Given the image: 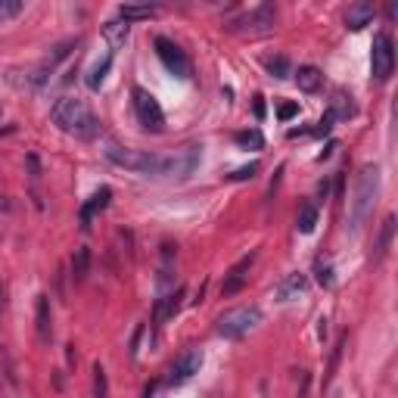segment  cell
<instances>
[{
	"instance_id": "1",
	"label": "cell",
	"mask_w": 398,
	"mask_h": 398,
	"mask_svg": "<svg viewBox=\"0 0 398 398\" xmlns=\"http://www.w3.org/2000/svg\"><path fill=\"white\" fill-rule=\"evenodd\" d=\"M377 197H380V168L377 165H361L355 178V193L349 199V230L358 234L361 224L371 218L373 206H377Z\"/></svg>"
},
{
	"instance_id": "2",
	"label": "cell",
	"mask_w": 398,
	"mask_h": 398,
	"mask_svg": "<svg viewBox=\"0 0 398 398\" xmlns=\"http://www.w3.org/2000/svg\"><path fill=\"white\" fill-rule=\"evenodd\" d=\"M50 118H54V125L59 128V131L75 134V137H81V140H91L100 134V122L94 118V112L81 100H75V97L56 100L54 109H50Z\"/></svg>"
},
{
	"instance_id": "3",
	"label": "cell",
	"mask_w": 398,
	"mask_h": 398,
	"mask_svg": "<svg viewBox=\"0 0 398 398\" xmlns=\"http://www.w3.org/2000/svg\"><path fill=\"white\" fill-rule=\"evenodd\" d=\"M106 159L116 162L118 168H128L134 175H147V178H162L165 175V156H156V153H147V149H128L116 140L106 144Z\"/></svg>"
},
{
	"instance_id": "4",
	"label": "cell",
	"mask_w": 398,
	"mask_h": 398,
	"mask_svg": "<svg viewBox=\"0 0 398 398\" xmlns=\"http://www.w3.org/2000/svg\"><path fill=\"white\" fill-rule=\"evenodd\" d=\"M261 324V308L255 305H243V308H230V311H224L221 318H218V336H224V340H243L249 330H255Z\"/></svg>"
},
{
	"instance_id": "5",
	"label": "cell",
	"mask_w": 398,
	"mask_h": 398,
	"mask_svg": "<svg viewBox=\"0 0 398 398\" xmlns=\"http://www.w3.org/2000/svg\"><path fill=\"white\" fill-rule=\"evenodd\" d=\"M274 22H277L274 6L271 4H259V6H252V10H246L243 16L230 19V32L246 35V37H261V35L274 32Z\"/></svg>"
},
{
	"instance_id": "6",
	"label": "cell",
	"mask_w": 398,
	"mask_h": 398,
	"mask_svg": "<svg viewBox=\"0 0 398 398\" xmlns=\"http://www.w3.org/2000/svg\"><path fill=\"white\" fill-rule=\"evenodd\" d=\"M134 97V112H137V122L147 128L149 134H162L165 131V116H162V106L149 91L144 87H134L131 91Z\"/></svg>"
},
{
	"instance_id": "7",
	"label": "cell",
	"mask_w": 398,
	"mask_h": 398,
	"mask_svg": "<svg viewBox=\"0 0 398 398\" xmlns=\"http://www.w3.org/2000/svg\"><path fill=\"white\" fill-rule=\"evenodd\" d=\"M153 47H156V54H159L162 59V66L168 69V75H175L178 81H187L193 75V66H190V59H187V54L181 47H178L175 41H168V37H156L153 41Z\"/></svg>"
},
{
	"instance_id": "8",
	"label": "cell",
	"mask_w": 398,
	"mask_h": 398,
	"mask_svg": "<svg viewBox=\"0 0 398 398\" xmlns=\"http://www.w3.org/2000/svg\"><path fill=\"white\" fill-rule=\"evenodd\" d=\"M202 147H184L175 149L171 156H165V175L162 178H190L199 168Z\"/></svg>"
},
{
	"instance_id": "9",
	"label": "cell",
	"mask_w": 398,
	"mask_h": 398,
	"mask_svg": "<svg viewBox=\"0 0 398 398\" xmlns=\"http://www.w3.org/2000/svg\"><path fill=\"white\" fill-rule=\"evenodd\" d=\"M392 69H395V44H392V37L377 35L373 37V78L389 81Z\"/></svg>"
},
{
	"instance_id": "10",
	"label": "cell",
	"mask_w": 398,
	"mask_h": 398,
	"mask_svg": "<svg viewBox=\"0 0 398 398\" xmlns=\"http://www.w3.org/2000/svg\"><path fill=\"white\" fill-rule=\"evenodd\" d=\"M199 367H202V352H199V349H187L184 355L168 367V377H165V380H168L171 386H181V383H187V380L197 377Z\"/></svg>"
},
{
	"instance_id": "11",
	"label": "cell",
	"mask_w": 398,
	"mask_h": 398,
	"mask_svg": "<svg viewBox=\"0 0 398 398\" xmlns=\"http://www.w3.org/2000/svg\"><path fill=\"white\" fill-rule=\"evenodd\" d=\"M255 261V252H249L246 259H240L234 268H230L228 274H224V283H221V296H234V292H240L246 287V280H249V268Z\"/></svg>"
},
{
	"instance_id": "12",
	"label": "cell",
	"mask_w": 398,
	"mask_h": 398,
	"mask_svg": "<svg viewBox=\"0 0 398 398\" xmlns=\"http://www.w3.org/2000/svg\"><path fill=\"white\" fill-rule=\"evenodd\" d=\"M373 16H377V10H373V4H367V0H358V4L349 6V13H345V25L352 28V32H361L364 25H371Z\"/></svg>"
},
{
	"instance_id": "13",
	"label": "cell",
	"mask_w": 398,
	"mask_h": 398,
	"mask_svg": "<svg viewBox=\"0 0 398 398\" xmlns=\"http://www.w3.org/2000/svg\"><path fill=\"white\" fill-rule=\"evenodd\" d=\"M109 199H112V190H109V187H100V190H97L94 197L87 199L85 206H81V228H85V230L91 228L94 215H97V212H103V209L109 206Z\"/></svg>"
},
{
	"instance_id": "14",
	"label": "cell",
	"mask_w": 398,
	"mask_h": 398,
	"mask_svg": "<svg viewBox=\"0 0 398 398\" xmlns=\"http://www.w3.org/2000/svg\"><path fill=\"white\" fill-rule=\"evenodd\" d=\"M159 13V6L156 4H122L118 6V19L122 22H140V19H149V16H156Z\"/></svg>"
},
{
	"instance_id": "15",
	"label": "cell",
	"mask_w": 398,
	"mask_h": 398,
	"mask_svg": "<svg viewBox=\"0 0 398 398\" xmlns=\"http://www.w3.org/2000/svg\"><path fill=\"white\" fill-rule=\"evenodd\" d=\"M128 32H131V25H128V22H122V19H109V22H103V37L109 41V47H112V50L125 47Z\"/></svg>"
},
{
	"instance_id": "16",
	"label": "cell",
	"mask_w": 398,
	"mask_h": 398,
	"mask_svg": "<svg viewBox=\"0 0 398 398\" xmlns=\"http://www.w3.org/2000/svg\"><path fill=\"white\" fill-rule=\"evenodd\" d=\"M296 85H299V91L314 94V91H321V85H324V75H321L318 66H302V69L296 72Z\"/></svg>"
},
{
	"instance_id": "17",
	"label": "cell",
	"mask_w": 398,
	"mask_h": 398,
	"mask_svg": "<svg viewBox=\"0 0 398 398\" xmlns=\"http://www.w3.org/2000/svg\"><path fill=\"white\" fill-rule=\"evenodd\" d=\"M330 116H333V122H345V118L355 116V103H352V94L336 91L333 100H330Z\"/></svg>"
},
{
	"instance_id": "18",
	"label": "cell",
	"mask_w": 398,
	"mask_h": 398,
	"mask_svg": "<svg viewBox=\"0 0 398 398\" xmlns=\"http://www.w3.org/2000/svg\"><path fill=\"white\" fill-rule=\"evenodd\" d=\"M305 287H308L305 274H290L287 280H283L280 287H277V299H280V302H290V299L302 296V292H305Z\"/></svg>"
},
{
	"instance_id": "19",
	"label": "cell",
	"mask_w": 398,
	"mask_h": 398,
	"mask_svg": "<svg viewBox=\"0 0 398 398\" xmlns=\"http://www.w3.org/2000/svg\"><path fill=\"white\" fill-rule=\"evenodd\" d=\"M37 336L41 342H50L54 327H50V296H37Z\"/></svg>"
},
{
	"instance_id": "20",
	"label": "cell",
	"mask_w": 398,
	"mask_h": 398,
	"mask_svg": "<svg viewBox=\"0 0 398 398\" xmlns=\"http://www.w3.org/2000/svg\"><path fill=\"white\" fill-rule=\"evenodd\" d=\"M109 69H112V54L100 56L91 66V72H87V87H91V91H100L103 81H106V75H109Z\"/></svg>"
},
{
	"instance_id": "21",
	"label": "cell",
	"mask_w": 398,
	"mask_h": 398,
	"mask_svg": "<svg viewBox=\"0 0 398 398\" xmlns=\"http://www.w3.org/2000/svg\"><path fill=\"white\" fill-rule=\"evenodd\" d=\"M87 271H91V249H87V246H78L75 255H72V277H75V283L85 280Z\"/></svg>"
},
{
	"instance_id": "22",
	"label": "cell",
	"mask_w": 398,
	"mask_h": 398,
	"mask_svg": "<svg viewBox=\"0 0 398 398\" xmlns=\"http://www.w3.org/2000/svg\"><path fill=\"white\" fill-rule=\"evenodd\" d=\"M392 234H395V218L389 215L386 221H383V228H380V237H377V261H380V259H386L389 246H392Z\"/></svg>"
},
{
	"instance_id": "23",
	"label": "cell",
	"mask_w": 398,
	"mask_h": 398,
	"mask_svg": "<svg viewBox=\"0 0 398 398\" xmlns=\"http://www.w3.org/2000/svg\"><path fill=\"white\" fill-rule=\"evenodd\" d=\"M314 224H318V209L308 202V206L299 209V218H296V228L299 234H314Z\"/></svg>"
},
{
	"instance_id": "24",
	"label": "cell",
	"mask_w": 398,
	"mask_h": 398,
	"mask_svg": "<svg viewBox=\"0 0 398 398\" xmlns=\"http://www.w3.org/2000/svg\"><path fill=\"white\" fill-rule=\"evenodd\" d=\"M234 140H237V147H243V149H261L265 147V137H261V131H237L234 134Z\"/></svg>"
},
{
	"instance_id": "25",
	"label": "cell",
	"mask_w": 398,
	"mask_h": 398,
	"mask_svg": "<svg viewBox=\"0 0 398 398\" xmlns=\"http://www.w3.org/2000/svg\"><path fill=\"white\" fill-rule=\"evenodd\" d=\"M265 66H268V72H271L274 78H290V75H292V66H290L287 56H271Z\"/></svg>"
},
{
	"instance_id": "26",
	"label": "cell",
	"mask_w": 398,
	"mask_h": 398,
	"mask_svg": "<svg viewBox=\"0 0 398 398\" xmlns=\"http://www.w3.org/2000/svg\"><path fill=\"white\" fill-rule=\"evenodd\" d=\"M94 398H109V380L103 364H94Z\"/></svg>"
},
{
	"instance_id": "27",
	"label": "cell",
	"mask_w": 398,
	"mask_h": 398,
	"mask_svg": "<svg viewBox=\"0 0 398 398\" xmlns=\"http://www.w3.org/2000/svg\"><path fill=\"white\" fill-rule=\"evenodd\" d=\"M259 175V162H249V165H243V168H237L234 175H228L230 181H252V178Z\"/></svg>"
},
{
	"instance_id": "28",
	"label": "cell",
	"mask_w": 398,
	"mask_h": 398,
	"mask_svg": "<svg viewBox=\"0 0 398 398\" xmlns=\"http://www.w3.org/2000/svg\"><path fill=\"white\" fill-rule=\"evenodd\" d=\"M19 13H22V4H19V0H4V4H0V22L19 16Z\"/></svg>"
},
{
	"instance_id": "29",
	"label": "cell",
	"mask_w": 398,
	"mask_h": 398,
	"mask_svg": "<svg viewBox=\"0 0 398 398\" xmlns=\"http://www.w3.org/2000/svg\"><path fill=\"white\" fill-rule=\"evenodd\" d=\"M318 280H321V287H333V268H327V265H318Z\"/></svg>"
},
{
	"instance_id": "30",
	"label": "cell",
	"mask_w": 398,
	"mask_h": 398,
	"mask_svg": "<svg viewBox=\"0 0 398 398\" xmlns=\"http://www.w3.org/2000/svg\"><path fill=\"white\" fill-rule=\"evenodd\" d=\"M277 116H280V122H287V118L299 116V106H296V103H283V106H280V112H277Z\"/></svg>"
},
{
	"instance_id": "31",
	"label": "cell",
	"mask_w": 398,
	"mask_h": 398,
	"mask_svg": "<svg viewBox=\"0 0 398 398\" xmlns=\"http://www.w3.org/2000/svg\"><path fill=\"white\" fill-rule=\"evenodd\" d=\"M255 116H265V97H255Z\"/></svg>"
},
{
	"instance_id": "32",
	"label": "cell",
	"mask_w": 398,
	"mask_h": 398,
	"mask_svg": "<svg viewBox=\"0 0 398 398\" xmlns=\"http://www.w3.org/2000/svg\"><path fill=\"white\" fill-rule=\"evenodd\" d=\"M6 305V299H4V283H0V308Z\"/></svg>"
},
{
	"instance_id": "33",
	"label": "cell",
	"mask_w": 398,
	"mask_h": 398,
	"mask_svg": "<svg viewBox=\"0 0 398 398\" xmlns=\"http://www.w3.org/2000/svg\"><path fill=\"white\" fill-rule=\"evenodd\" d=\"M333 398H342V395H333Z\"/></svg>"
}]
</instances>
